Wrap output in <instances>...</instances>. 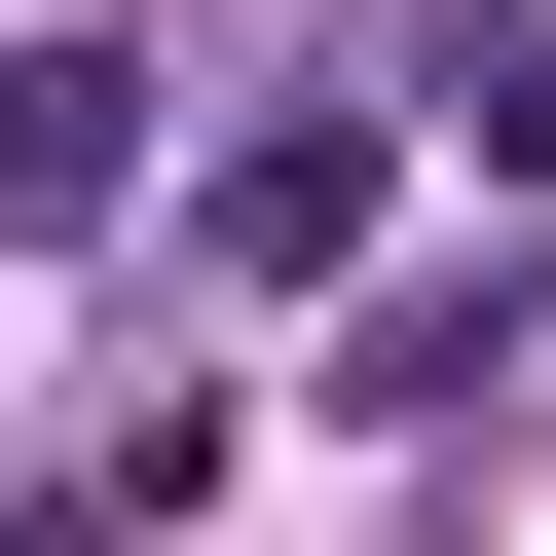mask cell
I'll return each instance as SVG.
<instances>
[{"mask_svg":"<svg viewBox=\"0 0 556 556\" xmlns=\"http://www.w3.org/2000/svg\"><path fill=\"white\" fill-rule=\"evenodd\" d=\"M149 186V38H0V260H75Z\"/></svg>","mask_w":556,"mask_h":556,"instance_id":"6da1fadb","label":"cell"},{"mask_svg":"<svg viewBox=\"0 0 556 556\" xmlns=\"http://www.w3.org/2000/svg\"><path fill=\"white\" fill-rule=\"evenodd\" d=\"M223 260H371V112H260L223 149Z\"/></svg>","mask_w":556,"mask_h":556,"instance_id":"7a4b0ae2","label":"cell"}]
</instances>
